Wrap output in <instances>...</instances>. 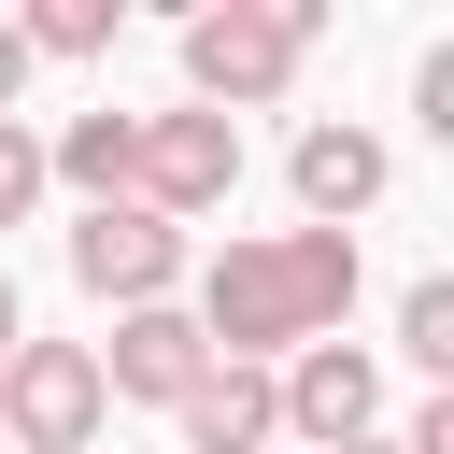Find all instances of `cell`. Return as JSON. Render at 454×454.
<instances>
[{"label":"cell","instance_id":"cell-1","mask_svg":"<svg viewBox=\"0 0 454 454\" xmlns=\"http://www.w3.org/2000/svg\"><path fill=\"white\" fill-rule=\"evenodd\" d=\"M184 284H199L184 312H199V340L227 369H284V355L340 340V312H355V227H255V241H227Z\"/></svg>","mask_w":454,"mask_h":454},{"label":"cell","instance_id":"cell-2","mask_svg":"<svg viewBox=\"0 0 454 454\" xmlns=\"http://www.w3.org/2000/svg\"><path fill=\"white\" fill-rule=\"evenodd\" d=\"M312 0H213V14H184V99L199 114H255V99H284L298 85V57H312Z\"/></svg>","mask_w":454,"mask_h":454},{"label":"cell","instance_id":"cell-3","mask_svg":"<svg viewBox=\"0 0 454 454\" xmlns=\"http://www.w3.org/2000/svg\"><path fill=\"white\" fill-rule=\"evenodd\" d=\"M270 440H298V454H355V440H383V355H369V340H312V355H284V369H270Z\"/></svg>","mask_w":454,"mask_h":454},{"label":"cell","instance_id":"cell-4","mask_svg":"<svg viewBox=\"0 0 454 454\" xmlns=\"http://www.w3.org/2000/svg\"><path fill=\"white\" fill-rule=\"evenodd\" d=\"M99 426H114V397H99L85 340H14L0 355V454H85Z\"/></svg>","mask_w":454,"mask_h":454},{"label":"cell","instance_id":"cell-5","mask_svg":"<svg viewBox=\"0 0 454 454\" xmlns=\"http://www.w3.org/2000/svg\"><path fill=\"white\" fill-rule=\"evenodd\" d=\"M128 199L156 213V227H199V213H227L241 199V128L227 114H142V156H128Z\"/></svg>","mask_w":454,"mask_h":454},{"label":"cell","instance_id":"cell-6","mask_svg":"<svg viewBox=\"0 0 454 454\" xmlns=\"http://www.w3.org/2000/svg\"><path fill=\"white\" fill-rule=\"evenodd\" d=\"M184 227H156L142 199H114V213H71V284L99 298V312H156V298H184Z\"/></svg>","mask_w":454,"mask_h":454},{"label":"cell","instance_id":"cell-7","mask_svg":"<svg viewBox=\"0 0 454 454\" xmlns=\"http://www.w3.org/2000/svg\"><path fill=\"white\" fill-rule=\"evenodd\" d=\"M284 184H298V227H355V213L397 184V156H383V128L312 114V128H298V156H284Z\"/></svg>","mask_w":454,"mask_h":454},{"label":"cell","instance_id":"cell-8","mask_svg":"<svg viewBox=\"0 0 454 454\" xmlns=\"http://www.w3.org/2000/svg\"><path fill=\"white\" fill-rule=\"evenodd\" d=\"M85 355H99V397H156V411H170V397L213 369V340H199V312H184V298L114 312V340H85Z\"/></svg>","mask_w":454,"mask_h":454},{"label":"cell","instance_id":"cell-9","mask_svg":"<svg viewBox=\"0 0 454 454\" xmlns=\"http://www.w3.org/2000/svg\"><path fill=\"white\" fill-rule=\"evenodd\" d=\"M128 156H142V114H114V99H99V114H71V128H43V184H71L85 213H114V199H128Z\"/></svg>","mask_w":454,"mask_h":454},{"label":"cell","instance_id":"cell-10","mask_svg":"<svg viewBox=\"0 0 454 454\" xmlns=\"http://www.w3.org/2000/svg\"><path fill=\"white\" fill-rule=\"evenodd\" d=\"M170 426H184V454H270V369H199L184 397H170Z\"/></svg>","mask_w":454,"mask_h":454},{"label":"cell","instance_id":"cell-11","mask_svg":"<svg viewBox=\"0 0 454 454\" xmlns=\"http://www.w3.org/2000/svg\"><path fill=\"white\" fill-rule=\"evenodd\" d=\"M14 43H28V71L43 57H114V0H43V14H14Z\"/></svg>","mask_w":454,"mask_h":454},{"label":"cell","instance_id":"cell-12","mask_svg":"<svg viewBox=\"0 0 454 454\" xmlns=\"http://www.w3.org/2000/svg\"><path fill=\"white\" fill-rule=\"evenodd\" d=\"M397 355H411L426 383H454V284H440V270H426V284L397 298Z\"/></svg>","mask_w":454,"mask_h":454},{"label":"cell","instance_id":"cell-13","mask_svg":"<svg viewBox=\"0 0 454 454\" xmlns=\"http://www.w3.org/2000/svg\"><path fill=\"white\" fill-rule=\"evenodd\" d=\"M43 199H57V184H43V128H28V114H0V227H28Z\"/></svg>","mask_w":454,"mask_h":454},{"label":"cell","instance_id":"cell-14","mask_svg":"<svg viewBox=\"0 0 454 454\" xmlns=\"http://www.w3.org/2000/svg\"><path fill=\"white\" fill-rule=\"evenodd\" d=\"M397 454H454V397H411L397 411Z\"/></svg>","mask_w":454,"mask_h":454},{"label":"cell","instance_id":"cell-15","mask_svg":"<svg viewBox=\"0 0 454 454\" xmlns=\"http://www.w3.org/2000/svg\"><path fill=\"white\" fill-rule=\"evenodd\" d=\"M28 99V43H14V14H0V114Z\"/></svg>","mask_w":454,"mask_h":454},{"label":"cell","instance_id":"cell-16","mask_svg":"<svg viewBox=\"0 0 454 454\" xmlns=\"http://www.w3.org/2000/svg\"><path fill=\"white\" fill-rule=\"evenodd\" d=\"M14 340H28V298H14V270H0V355H14Z\"/></svg>","mask_w":454,"mask_h":454},{"label":"cell","instance_id":"cell-17","mask_svg":"<svg viewBox=\"0 0 454 454\" xmlns=\"http://www.w3.org/2000/svg\"><path fill=\"white\" fill-rule=\"evenodd\" d=\"M355 454H397V440H355Z\"/></svg>","mask_w":454,"mask_h":454}]
</instances>
